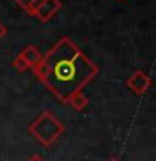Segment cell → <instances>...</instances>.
I'll list each match as a JSON object with an SVG mask.
<instances>
[{"instance_id": "277c9868", "label": "cell", "mask_w": 156, "mask_h": 161, "mask_svg": "<svg viewBox=\"0 0 156 161\" xmlns=\"http://www.w3.org/2000/svg\"><path fill=\"white\" fill-rule=\"evenodd\" d=\"M126 86H128L133 92L141 96V94H144L146 91H148V87L151 86V79H149L148 74L143 72V70H136V72L126 80Z\"/></svg>"}, {"instance_id": "8fae6325", "label": "cell", "mask_w": 156, "mask_h": 161, "mask_svg": "<svg viewBox=\"0 0 156 161\" xmlns=\"http://www.w3.org/2000/svg\"><path fill=\"white\" fill-rule=\"evenodd\" d=\"M108 161H121V159H118V158H109Z\"/></svg>"}, {"instance_id": "ba28073f", "label": "cell", "mask_w": 156, "mask_h": 161, "mask_svg": "<svg viewBox=\"0 0 156 161\" xmlns=\"http://www.w3.org/2000/svg\"><path fill=\"white\" fill-rule=\"evenodd\" d=\"M14 67L17 69V70H20V72H24L25 69H29V65L25 64V60L20 57V55H17V57L14 59Z\"/></svg>"}, {"instance_id": "3957f363", "label": "cell", "mask_w": 156, "mask_h": 161, "mask_svg": "<svg viewBox=\"0 0 156 161\" xmlns=\"http://www.w3.org/2000/svg\"><path fill=\"white\" fill-rule=\"evenodd\" d=\"M60 7H62V3H60L59 0H42V2L37 5L34 15L39 20H42V22H47V20H50L59 12Z\"/></svg>"}, {"instance_id": "6da1fadb", "label": "cell", "mask_w": 156, "mask_h": 161, "mask_svg": "<svg viewBox=\"0 0 156 161\" xmlns=\"http://www.w3.org/2000/svg\"><path fill=\"white\" fill-rule=\"evenodd\" d=\"M42 60L49 67L44 84L64 103L98 74L96 64L91 62L69 37L60 39L50 52L42 55Z\"/></svg>"}, {"instance_id": "52a82bcc", "label": "cell", "mask_w": 156, "mask_h": 161, "mask_svg": "<svg viewBox=\"0 0 156 161\" xmlns=\"http://www.w3.org/2000/svg\"><path fill=\"white\" fill-rule=\"evenodd\" d=\"M20 7H22L24 10H27V12L30 14V15H34V12H35V8H37V5L42 2V0H15Z\"/></svg>"}, {"instance_id": "5b68a950", "label": "cell", "mask_w": 156, "mask_h": 161, "mask_svg": "<svg viewBox=\"0 0 156 161\" xmlns=\"http://www.w3.org/2000/svg\"><path fill=\"white\" fill-rule=\"evenodd\" d=\"M19 55L25 60V64H27L29 67H34V65H37L40 60H42V54L39 52V49L35 47V45H27Z\"/></svg>"}, {"instance_id": "9c48e42d", "label": "cell", "mask_w": 156, "mask_h": 161, "mask_svg": "<svg viewBox=\"0 0 156 161\" xmlns=\"http://www.w3.org/2000/svg\"><path fill=\"white\" fill-rule=\"evenodd\" d=\"M5 35H7V27H5V25L0 22V39H3Z\"/></svg>"}, {"instance_id": "8992f818", "label": "cell", "mask_w": 156, "mask_h": 161, "mask_svg": "<svg viewBox=\"0 0 156 161\" xmlns=\"http://www.w3.org/2000/svg\"><path fill=\"white\" fill-rule=\"evenodd\" d=\"M65 103L70 104L75 111H82V109L86 108V106H87V97H86V96L79 91V92H75V94L70 96V97H69L67 101H65Z\"/></svg>"}, {"instance_id": "7a4b0ae2", "label": "cell", "mask_w": 156, "mask_h": 161, "mask_svg": "<svg viewBox=\"0 0 156 161\" xmlns=\"http://www.w3.org/2000/svg\"><path fill=\"white\" fill-rule=\"evenodd\" d=\"M30 134L44 146H52L64 133V124L52 113L44 111L32 124L29 126Z\"/></svg>"}, {"instance_id": "30bf717a", "label": "cell", "mask_w": 156, "mask_h": 161, "mask_svg": "<svg viewBox=\"0 0 156 161\" xmlns=\"http://www.w3.org/2000/svg\"><path fill=\"white\" fill-rule=\"evenodd\" d=\"M29 161H45V159H44L40 154H32V156L29 158Z\"/></svg>"}]
</instances>
